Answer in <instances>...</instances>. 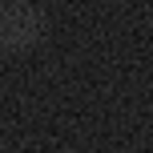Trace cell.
<instances>
[{
  "label": "cell",
  "mask_w": 153,
  "mask_h": 153,
  "mask_svg": "<svg viewBox=\"0 0 153 153\" xmlns=\"http://www.w3.org/2000/svg\"><path fill=\"white\" fill-rule=\"evenodd\" d=\"M45 36V16L28 0H8L0 4V48L4 53H28Z\"/></svg>",
  "instance_id": "cell-1"
}]
</instances>
